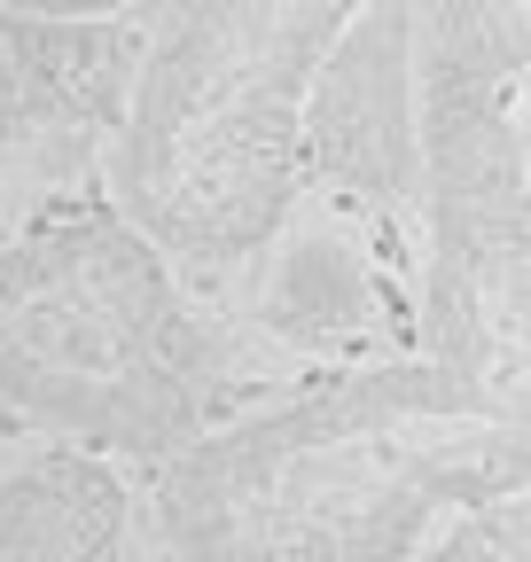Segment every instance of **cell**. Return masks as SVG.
I'll return each instance as SVG.
<instances>
[{
	"mask_svg": "<svg viewBox=\"0 0 531 562\" xmlns=\"http://www.w3.org/2000/svg\"><path fill=\"white\" fill-rule=\"evenodd\" d=\"M523 476V398L398 351L242 406L133 484L172 562H407L430 524Z\"/></svg>",
	"mask_w": 531,
	"mask_h": 562,
	"instance_id": "1",
	"label": "cell"
},
{
	"mask_svg": "<svg viewBox=\"0 0 531 562\" xmlns=\"http://www.w3.org/2000/svg\"><path fill=\"white\" fill-rule=\"evenodd\" d=\"M290 391L180 266L94 195L0 235V422L94 461H172Z\"/></svg>",
	"mask_w": 531,
	"mask_h": 562,
	"instance_id": "2",
	"label": "cell"
},
{
	"mask_svg": "<svg viewBox=\"0 0 531 562\" xmlns=\"http://www.w3.org/2000/svg\"><path fill=\"white\" fill-rule=\"evenodd\" d=\"M368 0H157L102 195L195 297H227L297 188L313 70Z\"/></svg>",
	"mask_w": 531,
	"mask_h": 562,
	"instance_id": "3",
	"label": "cell"
},
{
	"mask_svg": "<svg viewBox=\"0 0 531 562\" xmlns=\"http://www.w3.org/2000/svg\"><path fill=\"white\" fill-rule=\"evenodd\" d=\"M415 360L523 398L531 79L415 70Z\"/></svg>",
	"mask_w": 531,
	"mask_h": 562,
	"instance_id": "4",
	"label": "cell"
},
{
	"mask_svg": "<svg viewBox=\"0 0 531 562\" xmlns=\"http://www.w3.org/2000/svg\"><path fill=\"white\" fill-rule=\"evenodd\" d=\"M142 32L149 16L55 24L0 9V165L24 180L32 211L102 188V157L125 117Z\"/></svg>",
	"mask_w": 531,
	"mask_h": 562,
	"instance_id": "5",
	"label": "cell"
},
{
	"mask_svg": "<svg viewBox=\"0 0 531 562\" xmlns=\"http://www.w3.org/2000/svg\"><path fill=\"white\" fill-rule=\"evenodd\" d=\"M0 562H172L117 461L32 446L0 469Z\"/></svg>",
	"mask_w": 531,
	"mask_h": 562,
	"instance_id": "6",
	"label": "cell"
},
{
	"mask_svg": "<svg viewBox=\"0 0 531 562\" xmlns=\"http://www.w3.org/2000/svg\"><path fill=\"white\" fill-rule=\"evenodd\" d=\"M407 562H531V508H523V484L493 492V501L453 508L445 524H430V539Z\"/></svg>",
	"mask_w": 531,
	"mask_h": 562,
	"instance_id": "7",
	"label": "cell"
},
{
	"mask_svg": "<svg viewBox=\"0 0 531 562\" xmlns=\"http://www.w3.org/2000/svg\"><path fill=\"white\" fill-rule=\"evenodd\" d=\"M24 16H55V24H110V16H149L157 0H0Z\"/></svg>",
	"mask_w": 531,
	"mask_h": 562,
	"instance_id": "8",
	"label": "cell"
},
{
	"mask_svg": "<svg viewBox=\"0 0 531 562\" xmlns=\"http://www.w3.org/2000/svg\"><path fill=\"white\" fill-rule=\"evenodd\" d=\"M16 220H32V195H24V180L9 165H0V235H9Z\"/></svg>",
	"mask_w": 531,
	"mask_h": 562,
	"instance_id": "9",
	"label": "cell"
},
{
	"mask_svg": "<svg viewBox=\"0 0 531 562\" xmlns=\"http://www.w3.org/2000/svg\"><path fill=\"white\" fill-rule=\"evenodd\" d=\"M9 453H16V430H9V422H0V469H9Z\"/></svg>",
	"mask_w": 531,
	"mask_h": 562,
	"instance_id": "10",
	"label": "cell"
}]
</instances>
